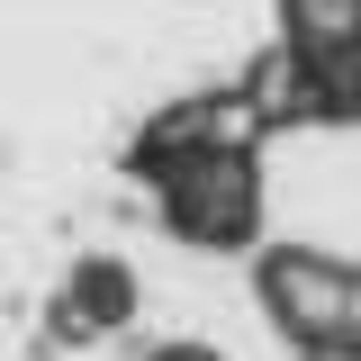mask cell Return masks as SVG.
<instances>
[{"mask_svg":"<svg viewBox=\"0 0 361 361\" xmlns=\"http://www.w3.org/2000/svg\"><path fill=\"white\" fill-rule=\"evenodd\" d=\"M163 226L199 253H235L262 226V180H253V145H208V154H172L163 163Z\"/></svg>","mask_w":361,"mask_h":361,"instance_id":"1","label":"cell"},{"mask_svg":"<svg viewBox=\"0 0 361 361\" xmlns=\"http://www.w3.org/2000/svg\"><path fill=\"white\" fill-rule=\"evenodd\" d=\"M343 280L353 262H325V253H271L262 262V307L289 343H334V316H343Z\"/></svg>","mask_w":361,"mask_h":361,"instance_id":"2","label":"cell"},{"mask_svg":"<svg viewBox=\"0 0 361 361\" xmlns=\"http://www.w3.org/2000/svg\"><path fill=\"white\" fill-rule=\"evenodd\" d=\"M127 307H135L127 262H90V271H73V289H63V307H54V334H63V343L109 334V325H127Z\"/></svg>","mask_w":361,"mask_h":361,"instance_id":"3","label":"cell"},{"mask_svg":"<svg viewBox=\"0 0 361 361\" xmlns=\"http://www.w3.org/2000/svg\"><path fill=\"white\" fill-rule=\"evenodd\" d=\"M325 353H343V361H361V271L343 280V316H334V343Z\"/></svg>","mask_w":361,"mask_h":361,"instance_id":"4","label":"cell"},{"mask_svg":"<svg viewBox=\"0 0 361 361\" xmlns=\"http://www.w3.org/2000/svg\"><path fill=\"white\" fill-rule=\"evenodd\" d=\"M154 361H217V353H199V343H172V353H154Z\"/></svg>","mask_w":361,"mask_h":361,"instance_id":"5","label":"cell"}]
</instances>
